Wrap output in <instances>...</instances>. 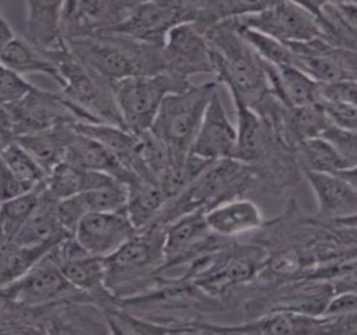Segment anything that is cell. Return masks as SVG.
Wrapping results in <instances>:
<instances>
[{"label":"cell","mask_w":357,"mask_h":335,"mask_svg":"<svg viewBox=\"0 0 357 335\" xmlns=\"http://www.w3.org/2000/svg\"><path fill=\"white\" fill-rule=\"evenodd\" d=\"M75 58L110 84L135 75L167 70L162 46L118 33H103L68 40Z\"/></svg>","instance_id":"obj_1"},{"label":"cell","mask_w":357,"mask_h":335,"mask_svg":"<svg viewBox=\"0 0 357 335\" xmlns=\"http://www.w3.org/2000/svg\"><path fill=\"white\" fill-rule=\"evenodd\" d=\"M217 83L229 88L234 104L256 109L269 89L262 60L238 34L231 21L206 31Z\"/></svg>","instance_id":"obj_2"},{"label":"cell","mask_w":357,"mask_h":335,"mask_svg":"<svg viewBox=\"0 0 357 335\" xmlns=\"http://www.w3.org/2000/svg\"><path fill=\"white\" fill-rule=\"evenodd\" d=\"M216 80L194 85L167 96L151 131L166 144L172 165L181 163L191 153L211 98L217 91Z\"/></svg>","instance_id":"obj_3"},{"label":"cell","mask_w":357,"mask_h":335,"mask_svg":"<svg viewBox=\"0 0 357 335\" xmlns=\"http://www.w3.org/2000/svg\"><path fill=\"white\" fill-rule=\"evenodd\" d=\"M165 234L166 226L153 222L105 258L106 287L112 297L135 292L165 267Z\"/></svg>","instance_id":"obj_4"},{"label":"cell","mask_w":357,"mask_h":335,"mask_svg":"<svg viewBox=\"0 0 357 335\" xmlns=\"http://www.w3.org/2000/svg\"><path fill=\"white\" fill-rule=\"evenodd\" d=\"M250 165L234 158L214 161L189 188L167 203L156 222L167 226L177 218L197 209H208L237 198L250 184Z\"/></svg>","instance_id":"obj_5"},{"label":"cell","mask_w":357,"mask_h":335,"mask_svg":"<svg viewBox=\"0 0 357 335\" xmlns=\"http://www.w3.org/2000/svg\"><path fill=\"white\" fill-rule=\"evenodd\" d=\"M190 80L169 71L135 75L112 83L125 128L133 133L151 129L167 96L191 86Z\"/></svg>","instance_id":"obj_6"},{"label":"cell","mask_w":357,"mask_h":335,"mask_svg":"<svg viewBox=\"0 0 357 335\" xmlns=\"http://www.w3.org/2000/svg\"><path fill=\"white\" fill-rule=\"evenodd\" d=\"M57 65L62 77V96L80 109L89 123L125 128L109 82L89 70L70 50L58 59Z\"/></svg>","instance_id":"obj_7"},{"label":"cell","mask_w":357,"mask_h":335,"mask_svg":"<svg viewBox=\"0 0 357 335\" xmlns=\"http://www.w3.org/2000/svg\"><path fill=\"white\" fill-rule=\"evenodd\" d=\"M239 27L255 29L287 44L324 39L317 13L307 3L271 2L264 10L231 19Z\"/></svg>","instance_id":"obj_8"},{"label":"cell","mask_w":357,"mask_h":335,"mask_svg":"<svg viewBox=\"0 0 357 335\" xmlns=\"http://www.w3.org/2000/svg\"><path fill=\"white\" fill-rule=\"evenodd\" d=\"M56 247L22 278L1 286L3 301L18 307L39 308L85 295L64 276Z\"/></svg>","instance_id":"obj_9"},{"label":"cell","mask_w":357,"mask_h":335,"mask_svg":"<svg viewBox=\"0 0 357 335\" xmlns=\"http://www.w3.org/2000/svg\"><path fill=\"white\" fill-rule=\"evenodd\" d=\"M197 16L195 1H137L127 20L110 33L164 46L165 39L173 27L195 22Z\"/></svg>","instance_id":"obj_10"},{"label":"cell","mask_w":357,"mask_h":335,"mask_svg":"<svg viewBox=\"0 0 357 335\" xmlns=\"http://www.w3.org/2000/svg\"><path fill=\"white\" fill-rule=\"evenodd\" d=\"M1 108L11 117L16 140L24 134L87 121L84 113L61 92L56 94L38 87L17 105Z\"/></svg>","instance_id":"obj_11"},{"label":"cell","mask_w":357,"mask_h":335,"mask_svg":"<svg viewBox=\"0 0 357 335\" xmlns=\"http://www.w3.org/2000/svg\"><path fill=\"white\" fill-rule=\"evenodd\" d=\"M206 209L190 211L166 226L164 253L166 265H176L227 246V238L208 228Z\"/></svg>","instance_id":"obj_12"},{"label":"cell","mask_w":357,"mask_h":335,"mask_svg":"<svg viewBox=\"0 0 357 335\" xmlns=\"http://www.w3.org/2000/svg\"><path fill=\"white\" fill-rule=\"evenodd\" d=\"M162 48L169 73L188 80L200 73L215 75L206 31L198 23L185 22L173 27Z\"/></svg>","instance_id":"obj_13"},{"label":"cell","mask_w":357,"mask_h":335,"mask_svg":"<svg viewBox=\"0 0 357 335\" xmlns=\"http://www.w3.org/2000/svg\"><path fill=\"white\" fill-rule=\"evenodd\" d=\"M204 333L235 334H296V333L340 332L337 320L330 315H310L298 312L275 310L234 326L197 324Z\"/></svg>","instance_id":"obj_14"},{"label":"cell","mask_w":357,"mask_h":335,"mask_svg":"<svg viewBox=\"0 0 357 335\" xmlns=\"http://www.w3.org/2000/svg\"><path fill=\"white\" fill-rule=\"evenodd\" d=\"M137 1H64L66 41L75 38L110 33L125 22Z\"/></svg>","instance_id":"obj_15"},{"label":"cell","mask_w":357,"mask_h":335,"mask_svg":"<svg viewBox=\"0 0 357 335\" xmlns=\"http://www.w3.org/2000/svg\"><path fill=\"white\" fill-rule=\"evenodd\" d=\"M137 232L125 209L85 216L77 226L74 238L87 253L105 259L118 251Z\"/></svg>","instance_id":"obj_16"},{"label":"cell","mask_w":357,"mask_h":335,"mask_svg":"<svg viewBox=\"0 0 357 335\" xmlns=\"http://www.w3.org/2000/svg\"><path fill=\"white\" fill-rule=\"evenodd\" d=\"M24 6L26 22L22 37L57 64L58 59L70 52L62 23L64 1L29 0Z\"/></svg>","instance_id":"obj_17"},{"label":"cell","mask_w":357,"mask_h":335,"mask_svg":"<svg viewBox=\"0 0 357 335\" xmlns=\"http://www.w3.org/2000/svg\"><path fill=\"white\" fill-rule=\"evenodd\" d=\"M60 268L68 282L85 295L112 297L106 287L105 259L87 253L74 236L56 247Z\"/></svg>","instance_id":"obj_18"},{"label":"cell","mask_w":357,"mask_h":335,"mask_svg":"<svg viewBox=\"0 0 357 335\" xmlns=\"http://www.w3.org/2000/svg\"><path fill=\"white\" fill-rule=\"evenodd\" d=\"M237 142V128L227 117L218 90L208 103L191 154L206 161L233 158Z\"/></svg>","instance_id":"obj_19"},{"label":"cell","mask_w":357,"mask_h":335,"mask_svg":"<svg viewBox=\"0 0 357 335\" xmlns=\"http://www.w3.org/2000/svg\"><path fill=\"white\" fill-rule=\"evenodd\" d=\"M317 200V214L329 223L357 214V188L338 174L305 171Z\"/></svg>","instance_id":"obj_20"},{"label":"cell","mask_w":357,"mask_h":335,"mask_svg":"<svg viewBox=\"0 0 357 335\" xmlns=\"http://www.w3.org/2000/svg\"><path fill=\"white\" fill-rule=\"evenodd\" d=\"M127 188L120 180L103 188L87 191L59 201L58 213L62 226L74 234L85 216L101 211H116L126 209Z\"/></svg>","instance_id":"obj_21"},{"label":"cell","mask_w":357,"mask_h":335,"mask_svg":"<svg viewBox=\"0 0 357 335\" xmlns=\"http://www.w3.org/2000/svg\"><path fill=\"white\" fill-rule=\"evenodd\" d=\"M74 128L79 133L101 142L129 171L154 181L144 163L141 138L137 134L109 124L79 121L74 124Z\"/></svg>","instance_id":"obj_22"},{"label":"cell","mask_w":357,"mask_h":335,"mask_svg":"<svg viewBox=\"0 0 357 335\" xmlns=\"http://www.w3.org/2000/svg\"><path fill=\"white\" fill-rule=\"evenodd\" d=\"M269 89L288 109L319 103V84L294 65L275 66L262 60Z\"/></svg>","instance_id":"obj_23"},{"label":"cell","mask_w":357,"mask_h":335,"mask_svg":"<svg viewBox=\"0 0 357 335\" xmlns=\"http://www.w3.org/2000/svg\"><path fill=\"white\" fill-rule=\"evenodd\" d=\"M58 204L59 200L47 191V188H45L36 209L20 228L15 238L11 242L1 244L30 246L52 241L64 240L74 236L62 226L58 213Z\"/></svg>","instance_id":"obj_24"},{"label":"cell","mask_w":357,"mask_h":335,"mask_svg":"<svg viewBox=\"0 0 357 335\" xmlns=\"http://www.w3.org/2000/svg\"><path fill=\"white\" fill-rule=\"evenodd\" d=\"M206 219L212 232L227 239L258 230L263 224L258 205L242 198L219 203L206 211Z\"/></svg>","instance_id":"obj_25"},{"label":"cell","mask_w":357,"mask_h":335,"mask_svg":"<svg viewBox=\"0 0 357 335\" xmlns=\"http://www.w3.org/2000/svg\"><path fill=\"white\" fill-rule=\"evenodd\" d=\"M76 135L74 124H63L51 129L24 134L16 142L34 157L49 175L64 161L68 147Z\"/></svg>","instance_id":"obj_26"},{"label":"cell","mask_w":357,"mask_h":335,"mask_svg":"<svg viewBox=\"0 0 357 335\" xmlns=\"http://www.w3.org/2000/svg\"><path fill=\"white\" fill-rule=\"evenodd\" d=\"M64 161L89 171L107 174L123 184H126L135 175L126 169L101 142L79 132L68 147Z\"/></svg>","instance_id":"obj_27"},{"label":"cell","mask_w":357,"mask_h":335,"mask_svg":"<svg viewBox=\"0 0 357 335\" xmlns=\"http://www.w3.org/2000/svg\"><path fill=\"white\" fill-rule=\"evenodd\" d=\"M125 186L127 215L137 230H144L160 217L169 202L168 197L160 184L137 174Z\"/></svg>","instance_id":"obj_28"},{"label":"cell","mask_w":357,"mask_h":335,"mask_svg":"<svg viewBox=\"0 0 357 335\" xmlns=\"http://www.w3.org/2000/svg\"><path fill=\"white\" fill-rule=\"evenodd\" d=\"M116 180L107 174L89 171L62 161L47 175V188L56 199L63 200L87 191L103 188Z\"/></svg>","instance_id":"obj_29"},{"label":"cell","mask_w":357,"mask_h":335,"mask_svg":"<svg viewBox=\"0 0 357 335\" xmlns=\"http://www.w3.org/2000/svg\"><path fill=\"white\" fill-rule=\"evenodd\" d=\"M1 66L22 75L41 73L55 80L60 86L62 84L57 64L28 43L22 36H17L8 45L1 47Z\"/></svg>","instance_id":"obj_30"},{"label":"cell","mask_w":357,"mask_h":335,"mask_svg":"<svg viewBox=\"0 0 357 335\" xmlns=\"http://www.w3.org/2000/svg\"><path fill=\"white\" fill-rule=\"evenodd\" d=\"M237 112V142L233 158L245 165L260 159L266 144L264 123L258 111L235 103Z\"/></svg>","instance_id":"obj_31"},{"label":"cell","mask_w":357,"mask_h":335,"mask_svg":"<svg viewBox=\"0 0 357 335\" xmlns=\"http://www.w3.org/2000/svg\"><path fill=\"white\" fill-rule=\"evenodd\" d=\"M64 240L30 246L1 244V286L22 278Z\"/></svg>","instance_id":"obj_32"},{"label":"cell","mask_w":357,"mask_h":335,"mask_svg":"<svg viewBox=\"0 0 357 335\" xmlns=\"http://www.w3.org/2000/svg\"><path fill=\"white\" fill-rule=\"evenodd\" d=\"M47 181L37 186L28 194L1 203V243L11 242L38 205Z\"/></svg>","instance_id":"obj_33"},{"label":"cell","mask_w":357,"mask_h":335,"mask_svg":"<svg viewBox=\"0 0 357 335\" xmlns=\"http://www.w3.org/2000/svg\"><path fill=\"white\" fill-rule=\"evenodd\" d=\"M229 21L261 60L275 66L294 65V54L289 44L255 29L239 27L233 20Z\"/></svg>","instance_id":"obj_34"},{"label":"cell","mask_w":357,"mask_h":335,"mask_svg":"<svg viewBox=\"0 0 357 335\" xmlns=\"http://www.w3.org/2000/svg\"><path fill=\"white\" fill-rule=\"evenodd\" d=\"M298 149L306 165L305 171L336 174L348 169L335 149L321 136L304 140L298 144Z\"/></svg>","instance_id":"obj_35"},{"label":"cell","mask_w":357,"mask_h":335,"mask_svg":"<svg viewBox=\"0 0 357 335\" xmlns=\"http://www.w3.org/2000/svg\"><path fill=\"white\" fill-rule=\"evenodd\" d=\"M1 165H5L14 175L33 184L47 181V172L17 142L1 148Z\"/></svg>","instance_id":"obj_36"},{"label":"cell","mask_w":357,"mask_h":335,"mask_svg":"<svg viewBox=\"0 0 357 335\" xmlns=\"http://www.w3.org/2000/svg\"><path fill=\"white\" fill-rule=\"evenodd\" d=\"M137 135L141 138L144 163L154 181L160 186L172 165L170 152L151 129L141 132Z\"/></svg>","instance_id":"obj_37"},{"label":"cell","mask_w":357,"mask_h":335,"mask_svg":"<svg viewBox=\"0 0 357 335\" xmlns=\"http://www.w3.org/2000/svg\"><path fill=\"white\" fill-rule=\"evenodd\" d=\"M0 79H1L0 82L1 107L17 105L37 88L36 86L31 84L24 75L3 66H1Z\"/></svg>","instance_id":"obj_38"},{"label":"cell","mask_w":357,"mask_h":335,"mask_svg":"<svg viewBox=\"0 0 357 335\" xmlns=\"http://www.w3.org/2000/svg\"><path fill=\"white\" fill-rule=\"evenodd\" d=\"M321 137L325 138L342 157L347 167L357 165V130L330 126Z\"/></svg>","instance_id":"obj_39"},{"label":"cell","mask_w":357,"mask_h":335,"mask_svg":"<svg viewBox=\"0 0 357 335\" xmlns=\"http://www.w3.org/2000/svg\"><path fill=\"white\" fill-rule=\"evenodd\" d=\"M317 104L332 126L357 130V107L338 100H319Z\"/></svg>","instance_id":"obj_40"},{"label":"cell","mask_w":357,"mask_h":335,"mask_svg":"<svg viewBox=\"0 0 357 335\" xmlns=\"http://www.w3.org/2000/svg\"><path fill=\"white\" fill-rule=\"evenodd\" d=\"M338 100L357 107V80L319 85V100Z\"/></svg>","instance_id":"obj_41"},{"label":"cell","mask_w":357,"mask_h":335,"mask_svg":"<svg viewBox=\"0 0 357 335\" xmlns=\"http://www.w3.org/2000/svg\"><path fill=\"white\" fill-rule=\"evenodd\" d=\"M39 184H33L14 175L5 165H1V199L3 201L28 194Z\"/></svg>","instance_id":"obj_42"},{"label":"cell","mask_w":357,"mask_h":335,"mask_svg":"<svg viewBox=\"0 0 357 335\" xmlns=\"http://www.w3.org/2000/svg\"><path fill=\"white\" fill-rule=\"evenodd\" d=\"M342 22L357 39V2H332Z\"/></svg>","instance_id":"obj_43"},{"label":"cell","mask_w":357,"mask_h":335,"mask_svg":"<svg viewBox=\"0 0 357 335\" xmlns=\"http://www.w3.org/2000/svg\"><path fill=\"white\" fill-rule=\"evenodd\" d=\"M17 37L13 27L3 13H0V45L1 47L8 45Z\"/></svg>","instance_id":"obj_44"},{"label":"cell","mask_w":357,"mask_h":335,"mask_svg":"<svg viewBox=\"0 0 357 335\" xmlns=\"http://www.w3.org/2000/svg\"><path fill=\"white\" fill-rule=\"evenodd\" d=\"M336 174L342 176L347 181L350 182L353 186L357 188V165L356 167L349 168V169L338 172Z\"/></svg>","instance_id":"obj_45"},{"label":"cell","mask_w":357,"mask_h":335,"mask_svg":"<svg viewBox=\"0 0 357 335\" xmlns=\"http://www.w3.org/2000/svg\"><path fill=\"white\" fill-rule=\"evenodd\" d=\"M332 225L338 226V228H350V230H357V214L352 217L347 219L340 220V221L333 222Z\"/></svg>","instance_id":"obj_46"}]
</instances>
